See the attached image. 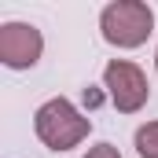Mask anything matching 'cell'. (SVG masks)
<instances>
[{
    "instance_id": "obj_1",
    "label": "cell",
    "mask_w": 158,
    "mask_h": 158,
    "mask_svg": "<svg viewBox=\"0 0 158 158\" xmlns=\"http://www.w3.org/2000/svg\"><path fill=\"white\" fill-rule=\"evenodd\" d=\"M33 129H37V136H40L44 147H52V151H70V147H77L81 140L92 132V121L85 118L70 99L59 96V99H48V103L37 107Z\"/></svg>"
},
{
    "instance_id": "obj_2",
    "label": "cell",
    "mask_w": 158,
    "mask_h": 158,
    "mask_svg": "<svg viewBox=\"0 0 158 158\" xmlns=\"http://www.w3.org/2000/svg\"><path fill=\"white\" fill-rule=\"evenodd\" d=\"M103 40L114 48H140L155 30V11L143 0H114L99 15Z\"/></svg>"
},
{
    "instance_id": "obj_3",
    "label": "cell",
    "mask_w": 158,
    "mask_h": 158,
    "mask_svg": "<svg viewBox=\"0 0 158 158\" xmlns=\"http://www.w3.org/2000/svg\"><path fill=\"white\" fill-rule=\"evenodd\" d=\"M103 85L110 92V103L118 107L121 114H136L147 103V77L129 59H110L107 70H103Z\"/></svg>"
},
{
    "instance_id": "obj_4",
    "label": "cell",
    "mask_w": 158,
    "mask_h": 158,
    "mask_svg": "<svg viewBox=\"0 0 158 158\" xmlns=\"http://www.w3.org/2000/svg\"><path fill=\"white\" fill-rule=\"evenodd\" d=\"M44 52V37L37 26L30 22H4L0 26V63L11 70H26L33 66Z\"/></svg>"
},
{
    "instance_id": "obj_5",
    "label": "cell",
    "mask_w": 158,
    "mask_h": 158,
    "mask_svg": "<svg viewBox=\"0 0 158 158\" xmlns=\"http://www.w3.org/2000/svg\"><path fill=\"white\" fill-rule=\"evenodd\" d=\"M136 151L140 158H158V121H147L136 129Z\"/></svg>"
},
{
    "instance_id": "obj_6",
    "label": "cell",
    "mask_w": 158,
    "mask_h": 158,
    "mask_svg": "<svg viewBox=\"0 0 158 158\" xmlns=\"http://www.w3.org/2000/svg\"><path fill=\"white\" fill-rule=\"evenodd\" d=\"M85 158H121V155H118L114 143H96V147H88V155H85Z\"/></svg>"
},
{
    "instance_id": "obj_7",
    "label": "cell",
    "mask_w": 158,
    "mask_h": 158,
    "mask_svg": "<svg viewBox=\"0 0 158 158\" xmlns=\"http://www.w3.org/2000/svg\"><path fill=\"white\" fill-rule=\"evenodd\" d=\"M155 70H158V52H155Z\"/></svg>"
}]
</instances>
